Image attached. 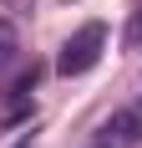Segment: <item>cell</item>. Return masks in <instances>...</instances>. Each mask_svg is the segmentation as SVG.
Segmentation results:
<instances>
[{"mask_svg": "<svg viewBox=\"0 0 142 148\" xmlns=\"http://www.w3.org/2000/svg\"><path fill=\"white\" fill-rule=\"evenodd\" d=\"M127 46H142V0L132 10V21H127Z\"/></svg>", "mask_w": 142, "mask_h": 148, "instance_id": "4", "label": "cell"}, {"mask_svg": "<svg viewBox=\"0 0 142 148\" xmlns=\"http://www.w3.org/2000/svg\"><path fill=\"white\" fill-rule=\"evenodd\" d=\"M15 56H20V31H15L10 21H0V72H10Z\"/></svg>", "mask_w": 142, "mask_h": 148, "instance_id": "3", "label": "cell"}, {"mask_svg": "<svg viewBox=\"0 0 142 148\" xmlns=\"http://www.w3.org/2000/svg\"><path fill=\"white\" fill-rule=\"evenodd\" d=\"M137 143H142V112L137 107H117L97 128V148H137Z\"/></svg>", "mask_w": 142, "mask_h": 148, "instance_id": "2", "label": "cell"}, {"mask_svg": "<svg viewBox=\"0 0 142 148\" xmlns=\"http://www.w3.org/2000/svg\"><path fill=\"white\" fill-rule=\"evenodd\" d=\"M137 112H142V102H137Z\"/></svg>", "mask_w": 142, "mask_h": 148, "instance_id": "5", "label": "cell"}, {"mask_svg": "<svg viewBox=\"0 0 142 148\" xmlns=\"http://www.w3.org/2000/svg\"><path fill=\"white\" fill-rule=\"evenodd\" d=\"M101 46H107V26H101V21H86V26L76 31L66 46H61L56 72H61V77H81V72H91V66L101 61Z\"/></svg>", "mask_w": 142, "mask_h": 148, "instance_id": "1", "label": "cell"}]
</instances>
